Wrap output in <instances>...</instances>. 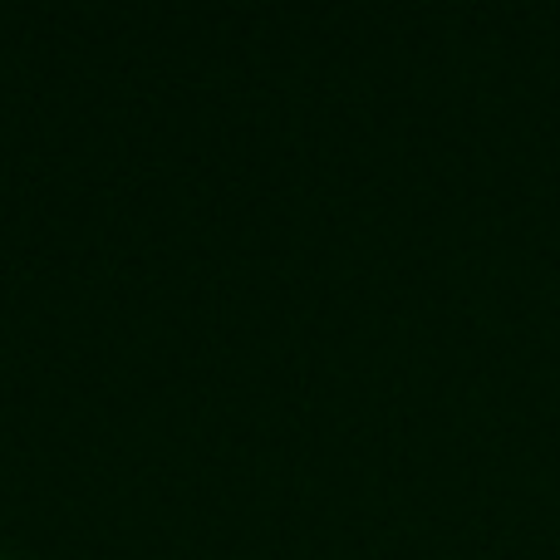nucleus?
Instances as JSON below:
<instances>
[]
</instances>
